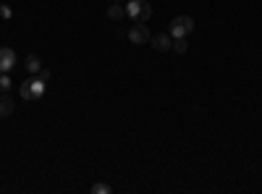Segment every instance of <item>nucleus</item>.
<instances>
[{
    "instance_id": "1",
    "label": "nucleus",
    "mask_w": 262,
    "mask_h": 194,
    "mask_svg": "<svg viewBox=\"0 0 262 194\" xmlns=\"http://www.w3.org/2000/svg\"><path fill=\"white\" fill-rule=\"evenodd\" d=\"M45 87H48V81L34 74L32 79H27L24 84H21V97L24 100H39L42 95H45Z\"/></svg>"
},
{
    "instance_id": "2",
    "label": "nucleus",
    "mask_w": 262,
    "mask_h": 194,
    "mask_svg": "<svg viewBox=\"0 0 262 194\" xmlns=\"http://www.w3.org/2000/svg\"><path fill=\"white\" fill-rule=\"evenodd\" d=\"M126 16H131L134 21H147L152 16V6L149 0H128L126 6Z\"/></svg>"
},
{
    "instance_id": "3",
    "label": "nucleus",
    "mask_w": 262,
    "mask_h": 194,
    "mask_svg": "<svg viewBox=\"0 0 262 194\" xmlns=\"http://www.w3.org/2000/svg\"><path fill=\"white\" fill-rule=\"evenodd\" d=\"M170 37H189L194 32V18L191 16H176L170 21Z\"/></svg>"
},
{
    "instance_id": "4",
    "label": "nucleus",
    "mask_w": 262,
    "mask_h": 194,
    "mask_svg": "<svg viewBox=\"0 0 262 194\" xmlns=\"http://www.w3.org/2000/svg\"><path fill=\"white\" fill-rule=\"evenodd\" d=\"M126 37H128L131 42H134V45H147L152 34H149V29L144 27V21H137V27H131Z\"/></svg>"
},
{
    "instance_id": "5",
    "label": "nucleus",
    "mask_w": 262,
    "mask_h": 194,
    "mask_svg": "<svg viewBox=\"0 0 262 194\" xmlns=\"http://www.w3.org/2000/svg\"><path fill=\"white\" fill-rule=\"evenodd\" d=\"M149 42H152V48H155L158 53H168V50L173 48V37H170L168 32H160V34H152V37H149Z\"/></svg>"
},
{
    "instance_id": "6",
    "label": "nucleus",
    "mask_w": 262,
    "mask_h": 194,
    "mask_svg": "<svg viewBox=\"0 0 262 194\" xmlns=\"http://www.w3.org/2000/svg\"><path fill=\"white\" fill-rule=\"evenodd\" d=\"M16 66V50L11 48H0V74H6Z\"/></svg>"
},
{
    "instance_id": "7",
    "label": "nucleus",
    "mask_w": 262,
    "mask_h": 194,
    "mask_svg": "<svg viewBox=\"0 0 262 194\" xmlns=\"http://www.w3.org/2000/svg\"><path fill=\"white\" fill-rule=\"evenodd\" d=\"M13 113V97L11 95H0V118H8Z\"/></svg>"
},
{
    "instance_id": "8",
    "label": "nucleus",
    "mask_w": 262,
    "mask_h": 194,
    "mask_svg": "<svg viewBox=\"0 0 262 194\" xmlns=\"http://www.w3.org/2000/svg\"><path fill=\"white\" fill-rule=\"evenodd\" d=\"M123 16H126V8L121 3H113L111 8H107V18H111V21H121Z\"/></svg>"
},
{
    "instance_id": "9",
    "label": "nucleus",
    "mask_w": 262,
    "mask_h": 194,
    "mask_svg": "<svg viewBox=\"0 0 262 194\" xmlns=\"http://www.w3.org/2000/svg\"><path fill=\"white\" fill-rule=\"evenodd\" d=\"M27 71L29 74H37V71H42V60H39V55H27Z\"/></svg>"
},
{
    "instance_id": "10",
    "label": "nucleus",
    "mask_w": 262,
    "mask_h": 194,
    "mask_svg": "<svg viewBox=\"0 0 262 194\" xmlns=\"http://www.w3.org/2000/svg\"><path fill=\"white\" fill-rule=\"evenodd\" d=\"M173 53H179V55H184L186 50H189V45H186V37H173V48H170Z\"/></svg>"
},
{
    "instance_id": "11",
    "label": "nucleus",
    "mask_w": 262,
    "mask_h": 194,
    "mask_svg": "<svg viewBox=\"0 0 262 194\" xmlns=\"http://www.w3.org/2000/svg\"><path fill=\"white\" fill-rule=\"evenodd\" d=\"M90 191L92 194H111V186H107V184H92Z\"/></svg>"
},
{
    "instance_id": "12",
    "label": "nucleus",
    "mask_w": 262,
    "mask_h": 194,
    "mask_svg": "<svg viewBox=\"0 0 262 194\" xmlns=\"http://www.w3.org/2000/svg\"><path fill=\"white\" fill-rule=\"evenodd\" d=\"M0 90H3V92L11 90V79H8V74H0Z\"/></svg>"
},
{
    "instance_id": "13",
    "label": "nucleus",
    "mask_w": 262,
    "mask_h": 194,
    "mask_svg": "<svg viewBox=\"0 0 262 194\" xmlns=\"http://www.w3.org/2000/svg\"><path fill=\"white\" fill-rule=\"evenodd\" d=\"M0 18H11V6H0Z\"/></svg>"
},
{
    "instance_id": "14",
    "label": "nucleus",
    "mask_w": 262,
    "mask_h": 194,
    "mask_svg": "<svg viewBox=\"0 0 262 194\" xmlns=\"http://www.w3.org/2000/svg\"><path fill=\"white\" fill-rule=\"evenodd\" d=\"M113 3H121V0H113Z\"/></svg>"
}]
</instances>
